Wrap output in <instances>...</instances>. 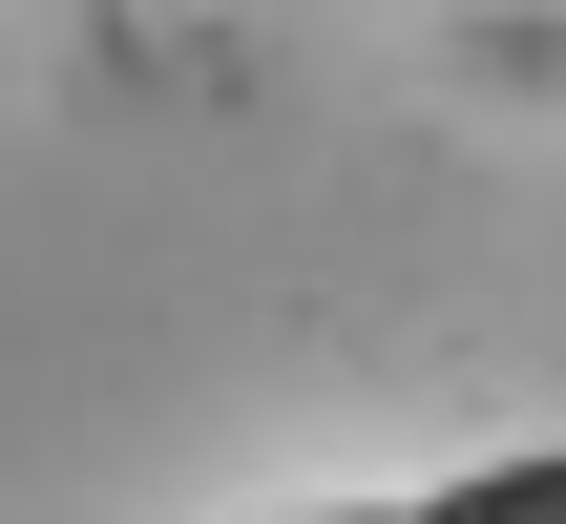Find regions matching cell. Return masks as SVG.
<instances>
[{
	"label": "cell",
	"instance_id": "6da1fadb",
	"mask_svg": "<svg viewBox=\"0 0 566 524\" xmlns=\"http://www.w3.org/2000/svg\"><path fill=\"white\" fill-rule=\"evenodd\" d=\"M399 524H566V441L546 462H462L441 504H399Z\"/></svg>",
	"mask_w": 566,
	"mask_h": 524
}]
</instances>
